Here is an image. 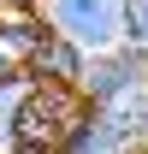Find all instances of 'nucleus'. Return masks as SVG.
<instances>
[{"instance_id": "nucleus-1", "label": "nucleus", "mask_w": 148, "mask_h": 154, "mask_svg": "<svg viewBox=\"0 0 148 154\" xmlns=\"http://www.w3.org/2000/svg\"><path fill=\"white\" fill-rule=\"evenodd\" d=\"M48 30L71 36L83 54L119 48V24H125V0H36Z\"/></svg>"}, {"instance_id": "nucleus-2", "label": "nucleus", "mask_w": 148, "mask_h": 154, "mask_svg": "<svg viewBox=\"0 0 148 154\" xmlns=\"http://www.w3.org/2000/svg\"><path fill=\"white\" fill-rule=\"evenodd\" d=\"M142 142L130 131H119L107 113H95V107H77L71 119H65V131H59L54 154H136Z\"/></svg>"}, {"instance_id": "nucleus-3", "label": "nucleus", "mask_w": 148, "mask_h": 154, "mask_svg": "<svg viewBox=\"0 0 148 154\" xmlns=\"http://www.w3.org/2000/svg\"><path fill=\"white\" fill-rule=\"evenodd\" d=\"M83 48H77L71 36H59V30H48V36L36 42V54H30V71L42 77V83H65V89H77V77H83Z\"/></svg>"}, {"instance_id": "nucleus-4", "label": "nucleus", "mask_w": 148, "mask_h": 154, "mask_svg": "<svg viewBox=\"0 0 148 154\" xmlns=\"http://www.w3.org/2000/svg\"><path fill=\"white\" fill-rule=\"evenodd\" d=\"M30 89H36V71L0 77V154H18L24 148V107H30Z\"/></svg>"}, {"instance_id": "nucleus-5", "label": "nucleus", "mask_w": 148, "mask_h": 154, "mask_svg": "<svg viewBox=\"0 0 148 154\" xmlns=\"http://www.w3.org/2000/svg\"><path fill=\"white\" fill-rule=\"evenodd\" d=\"M95 113H107L119 131H130L136 142H142V136H148V77L125 83V89H119V95H107L101 107H95Z\"/></svg>"}, {"instance_id": "nucleus-6", "label": "nucleus", "mask_w": 148, "mask_h": 154, "mask_svg": "<svg viewBox=\"0 0 148 154\" xmlns=\"http://www.w3.org/2000/svg\"><path fill=\"white\" fill-rule=\"evenodd\" d=\"M119 42L130 54L148 59V0H125V24H119Z\"/></svg>"}, {"instance_id": "nucleus-7", "label": "nucleus", "mask_w": 148, "mask_h": 154, "mask_svg": "<svg viewBox=\"0 0 148 154\" xmlns=\"http://www.w3.org/2000/svg\"><path fill=\"white\" fill-rule=\"evenodd\" d=\"M12 71H24V65H18L12 54H6V48H0V77H12Z\"/></svg>"}, {"instance_id": "nucleus-8", "label": "nucleus", "mask_w": 148, "mask_h": 154, "mask_svg": "<svg viewBox=\"0 0 148 154\" xmlns=\"http://www.w3.org/2000/svg\"><path fill=\"white\" fill-rule=\"evenodd\" d=\"M136 154H148V136H142V148H136Z\"/></svg>"}, {"instance_id": "nucleus-9", "label": "nucleus", "mask_w": 148, "mask_h": 154, "mask_svg": "<svg viewBox=\"0 0 148 154\" xmlns=\"http://www.w3.org/2000/svg\"><path fill=\"white\" fill-rule=\"evenodd\" d=\"M18 154H42V148H18Z\"/></svg>"}]
</instances>
